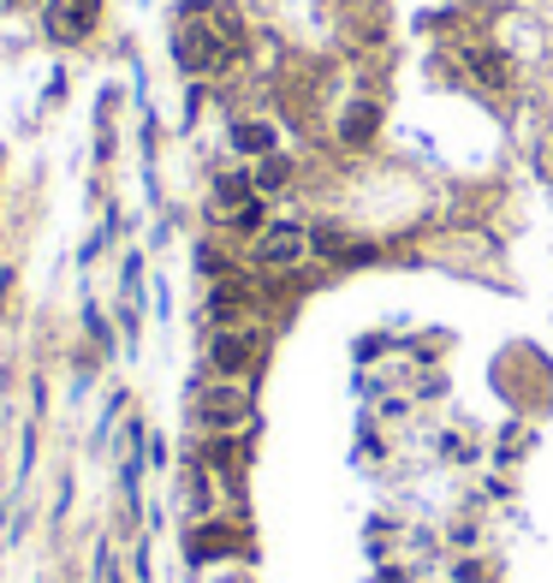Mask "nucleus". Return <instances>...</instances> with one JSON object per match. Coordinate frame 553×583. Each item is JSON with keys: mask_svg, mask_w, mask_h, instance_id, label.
<instances>
[{"mask_svg": "<svg viewBox=\"0 0 553 583\" xmlns=\"http://www.w3.org/2000/svg\"><path fill=\"white\" fill-rule=\"evenodd\" d=\"M244 48V31L226 7H185L173 24V61L185 72H221Z\"/></svg>", "mask_w": 553, "mask_h": 583, "instance_id": "obj_1", "label": "nucleus"}, {"mask_svg": "<svg viewBox=\"0 0 553 583\" xmlns=\"http://www.w3.org/2000/svg\"><path fill=\"white\" fill-rule=\"evenodd\" d=\"M197 417H202V429L232 435V429H244V422L256 417V399H251V387H244V382H226V375H221L214 387H202Z\"/></svg>", "mask_w": 553, "mask_h": 583, "instance_id": "obj_2", "label": "nucleus"}, {"mask_svg": "<svg viewBox=\"0 0 553 583\" xmlns=\"http://www.w3.org/2000/svg\"><path fill=\"white\" fill-rule=\"evenodd\" d=\"M303 256H310V232H303L298 221H274V227L256 232V268L286 274V268H298Z\"/></svg>", "mask_w": 553, "mask_h": 583, "instance_id": "obj_3", "label": "nucleus"}, {"mask_svg": "<svg viewBox=\"0 0 553 583\" xmlns=\"http://www.w3.org/2000/svg\"><path fill=\"white\" fill-rule=\"evenodd\" d=\"M256 358H262L256 328H221L209 340V370L214 375H244V370H256Z\"/></svg>", "mask_w": 553, "mask_h": 583, "instance_id": "obj_4", "label": "nucleus"}, {"mask_svg": "<svg viewBox=\"0 0 553 583\" xmlns=\"http://www.w3.org/2000/svg\"><path fill=\"white\" fill-rule=\"evenodd\" d=\"M42 24H48L54 42H84V36H96V24H101V0H48Z\"/></svg>", "mask_w": 553, "mask_h": 583, "instance_id": "obj_5", "label": "nucleus"}, {"mask_svg": "<svg viewBox=\"0 0 553 583\" xmlns=\"http://www.w3.org/2000/svg\"><path fill=\"white\" fill-rule=\"evenodd\" d=\"M310 256H328V262H369L375 251H369V244H357V239H345L340 227H316V232H310Z\"/></svg>", "mask_w": 553, "mask_h": 583, "instance_id": "obj_6", "label": "nucleus"}, {"mask_svg": "<svg viewBox=\"0 0 553 583\" xmlns=\"http://www.w3.org/2000/svg\"><path fill=\"white\" fill-rule=\"evenodd\" d=\"M458 61L483 90H506V84H512V66H506V54H494V48H464Z\"/></svg>", "mask_w": 553, "mask_h": 583, "instance_id": "obj_7", "label": "nucleus"}, {"mask_svg": "<svg viewBox=\"0 0 553 583\" xmlns=\"http://www.w3.org/2000/svg\"><path fill=\"white\" fill-rule=\"evenodd\" d=\"M244 310H251V286H239V280H221V286L209 292V316H214V322H221V328H232Z\"/></svg>", "mask_w": 553, "mask_h": 583, "instance_id": "obj_8", "label": "nucleus"}, {"mask_svg": "<svg viewBox=\"0 0 553 583\" xmlns=\"http://www.w3.org/2000/svg\"><path fill=\"white\" fill-rule=\"evenodd\" d=\"M375 125H381V108H375V101H357V108H345L340 143H345V150H363V143L375 138Z\"/></svg>", "mask_w": 553, "mask_h": 583, "instance_id": "obj_9", "label": "nucleus"}, {"mask_svg": "<svg viewBox=\"0 0 553 583\" xmlns=\"http://www.w3.org/2000/svg\"><path fill=\"white\" fill-rule=\"evenodd\" d=\"M251 191H256V185L244 179V173H221V179H214V215L244 209V202H251Z\"/></svg>", "mask_w": 553, "mask_h": 583, "instance_id": "obj_10", "label": "nucleus"}, {"mask_svg": "<svg viewBox=\"0 0 553 583\" xmlns=\"http://www.w3.org/2000/svg\"><path fill=\"white\" fill-rule=\"evenodd\" d=\"M232 143H239L244 155H274V125H262V120H239V125H232Z\"/></svg>", "mask_w": 553, "mask_h": 583, "instance_id": "obj_11", "label": "nucleus"}, {"mask_svg": "<svg viewBox=\"0 0 553 583\" xmlns=\"http://www.w3.org/2000/svg\"><path fill=\"white\" fill-rule=\"evenodd\" d=\"M292 179V162H286V155H262V167H256V191H280V185Z\"/></svg>", "mask_w": 553, "mask_h": 583, "instance_id": "obj_12", "label": "nucleus"}, {"mask_svg": "<svg viewBox=\"0 0 553 583\" xmlns=\"http://www.w3.org/2000/svg\"><path fill=\"white\" fill-rule=\"evenodd\" d=\"M262 215H268V209H262V202L251 197V202H244V209H232V215H226V221H232V227H239V232H262Z\"/></svg>", "mask_w": 553, "mask_h": 583, "instance_id": "obj_13", "label": "nucleus"}, {"mask_svg": "<svg viewBox=\"0 0 553 583\" xmlns=\"http://www.w3.org/2000/svg\"><path fill=\"white\" fill-rule=\"evenodd\" d=\"M0 7H24V0H0Z\"/></svg>", "mask_w": 553, "mask_h": 583, "instance_id": "obj_14", "label": "nucleus"}]
</instances>
